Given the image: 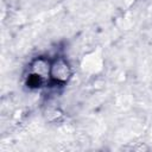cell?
I'll return each instance as SVG.
<instances>
[{"mask_svg":"<svg viewBox=\"0 0 152 152\" xmlns=\"http://www.w3.org/2000/svg\"><path fill=\"white\" fill-rule=\"evenodd\" d=\"M72 66L70 62L63 56H56L51 59L49 83L56 86H65L72 77Z\"/></svg>","mask_w":152,"mask_h":152,"instance_id":"1","label":"cell"},{"mask_svg":"<svg viewBox=\"0 0 152 152\" xmlns=\"http://www.w3.org/2000/svg\"><path fill=\"white\" fill-rule=\"evenodd\" d=\"M50 64L51 59L39 56L36 57L28 65V74H33L36 76H39L49 82V74H50Z\"/></svg>","mask_w":152,"mask_h":152,"instance_id":"2","label":"cell"}]
</instances>
